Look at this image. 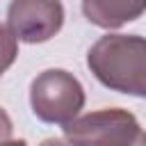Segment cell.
Listing matches in <instances>:
<instances>
[{"mask_svg":"<svg viewBox=\"0 0 146 146\" xmlns=\"http://www.w3.org/2000/svg\"><path fill=\"white\" fill-rule=\"evenodd\" d=\"M94 78L119 94L146 98V39L137 34L100 36L87 52Z\"/></svg>","mask_w":146,"mask_h":146,"instance_id":"obj_1","label":"cell"},{"mask_svg":"<svg viewBox=\"0 0 146 146\" xmlns=\"http://www.w3.org/2000/svg\"><path fill=\"white\" fill-rule=\"evenodd\" d=\"M30 105L39 121L66 125L82 110L84 89L73 73L62 68H48L32 80Z\"/></svg>","mask_w":146,"mask_h":146,"instance_id":"obj_2","label":"cell"},{"mask_svg":"<svg viewBox=\"0 0 146 146\" xmlns=\"http://www.w3.org/2000/svg\"><path fill=\"white\" fill-rule=\"evenodd\" d=\"M146 11V0H82V14L103 30H116L137 21Z\"/></svg>","mask_w":146,"mask_h":146,"instance_id":"obj_5","label":"cell"},{"mask_svg":"<svg viewBox=\"0 0 146 146\" xmlns=\"http://www.w3.org/2000/svg\"><path fill=\"white\" fill-rule=\"evenodd\" d=\"M130 146H146V132L141 130V132H139V137H137V139H135Z\"/></svg>","mask_w":146,"mask_h":146,"instance_id":"obj_7","label":"cell"},{"mask_svg":"<svg viewBox=\"0 0 146 146\" xmlns=\"http://www.w3.org/2000/svg\"><path fill=\"white\" fill-rule=\"evenodd\" d=\"M2 146H27V144H25V139H14V141L5 139V141H2Z\"/></svg>","mask_w":146,"mask_h":146,"instance_id":"obj_8","label":"cell"},{"mask_svg":"<svg viewBox=\"0 0 146 146\" xmlns=\"http://www.w3.org/2000/svg\"><path fill=\"white\" fill-rule=\"evenodd\" d=\"M64 25L62 0H11L7 9V27L16 41L43 43Z\"/></svg>","mask_w":146,"mask_h":146,"instance_id":"obj_4","label":"cell"},{"mask_svg":"<svg viewBox=\"0 0 146 146\" xmlns=\"http://www.w3.org/2000/svg\"><path fill=\"white\" fill-rule=\"evenodd\" d=\"M141 128L128 110H98L64 125V137L71 146H130Z\"/></svg>","mask_w":146,"mask_h":146,"instance_id":"obj_3","label":"cell"},{"mask_svg":"<svg viewBox=\"0 0 146 146\" xmlns=\"http://www.w3.org/2000/svg\"><path fill=\"white\" fill-rule=\"evenodd\" d=\"M39 146H71V144H64L62 139H43Z\"/></svg>","mask_w":146,"mask_h":146,"instance_id":"obj_6","label":"cell"}]
</instances>
